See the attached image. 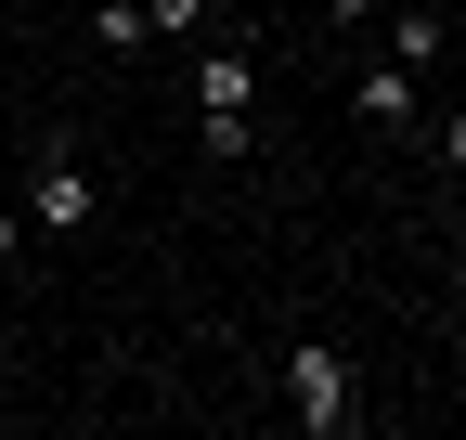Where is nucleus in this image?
Here are the masks:
<instances>
[{
    "label": "nucleus",
    "mask_w": 466,
    "mask_h": 440,
    "mask_svg": "<svg viewBox=\"0 0 466 440\" xmlns=\"http://www.w3.org/2000/svg\"><path fill=\"white\" fill-rule=\"evenodd\" d=\"M195 130H208L220 169L259 143V65H247V52H208V65H195Z\"/></svg>",
    "instance_id": "obj_1"
},
{
    "label": "nucleus",
    "mask_w": 466,
    "mask_h": 440,
    "mask_svg": "<svg viewBox=\"0 0 466 440\" xmlns=\"http://www.w3.org/2000/svg\"><path fill=\"white\" fill-rule=\"evenodd\" d=\"M285 402H299L311 440H350V427H363V375H350L324 337H299V350H285Z\"/></svg>",
    "instance_id": "obj_2"
},
{
    "label": "nucleus",
    "mask_w": 466,
    "mask_h": 440,
    "mask_svg": "<svg viewBox=\"0 0 466 440\" xmlns=\"http://www.w3.org/2000/svg\"><path fill=\"white\" fill-rule=\"evenodd\" d=\"M91 207H104L91 155H78V143H52V155H39V182H26V220H39V234H91Z\"/></svg>",
    "instance_id": "obj_3"
},
{
    "label": "nucleus",
    "mask_w": 466,
    "mask_h": 440,
    "mask_svg": "<svg viewBox=\"0 0 466 440\" xmlns=\"http://www.w3.org/2000/svg\"><path fill=\"white\" fill-rule=\"evenodd\" d=\"M350 104H363L376 130H415V104H428V91H415V65H363V78H350Z\"/></svg>",
    "instance_id": "obj_4"
},
{
    "label": "nucleus",
    "mask_w": 466,
    "mask_h": 440,
    "mask_svg": "<svg viewBox=\"0 0 466 440\" xmlns=\"http://www.w3.org/2000/svg\"><path fill=\"white\" fill-rule=\"evenodd\" d=\"M389 65H415V78L441 65V14H428V0H415V14H389Z\"/></svg>",
    "instance_id": "obj_5"
},
{
    "label": "nucleus",
    "mask_w": 466,
    "mask_h": 440,
    "mask_svg": "<svg viewBox=\"0 0 466 440\" xmlns=\"http://www.w3.org/2000/svg\"><path fill=\"white\" fill-rule=\"evenodd\" d=\"M91 39H104V52H143L156 26H143V0H104V14H91Z\"/></svg>",
    "instance_id": "obj_6"
},
{
    "label": "nucleus",
    "mask_w": 466,
    "mask_h": 440,
    "mask_svg": "<svg viewBox=\"0 0 466 440\" xmlns=\"http://www.w3.org/2000/svg\"><path fill=\"white\" fill-rule=\"evenodd\" d=\"M143 26H168V39H182V26H208V0H143Z\"/></svg>",
    "instance_id": "obj_7"
},
{
    "label": "nucleus",
    "mask_w": 466,
    "mask_h": 440,
    "mask_svg": "<svg viewBox=\"0 0 466 440\" xmlns=\"http://www.w3.org/2000/svg\"><path fill=\"white\" fill-rule=\"evenodd\" d=\"M14 246H26V220H14V207H0V259H14Z\"/></svg>",
    "instance_id": "obj_8"
},
{
    "label": "nucleus",
    "mask_w": 466,
    "mask_h": 440,
    "mask_svg": "<svg viewBox=\"0 0 466 440\" xmlns=\"http://www.w3.org/2000/svg\"><path fill=\"white\" fill-rule=\"evenodd\" d=\"M0 363H14V324H0Z\"/></svg>",
    "instance_id": "obj_9"
},
{
    "label": "nucleus",
    "mask_w": 466,
    "mask_h": 440,
    "mask_svg": "<svg viewBox=\"0 0 466 440\" xmlns=\"http://www.w3.org/2000/svg\"><path fill=\"white\" fill-rule=\"evenodd\" d=\"M0 130H14V104H0Z\"/></svg>",
    "instance_id": "obj_10"
}]
</instances>
